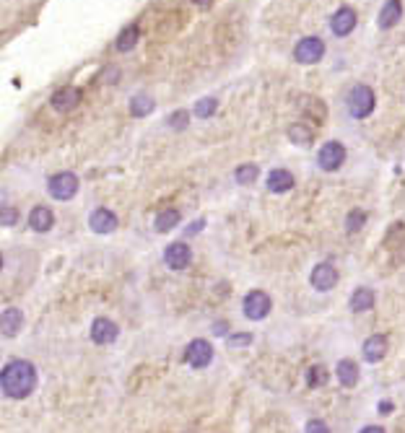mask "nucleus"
<instances>
[{"label": "nucleus", "mask_w": 405, "mask_h": 433, "mask_svg": "<svg viewBox=\"0 0 405 433\" xmlns=\"http://www.w3.org/2000/svg\"><path fill=\"white\" fill-rule=\"evenodd\" d=\"M0 384L6 397L11 399H26L32 392L36 389V368L34 364H29L24 358H16L6 364L3 374H0Z\"/></svg>", "instance_id": "obj_1"}, {"label": "nucleus", "mask_w": 405, "mask_h": 433, "mask_svg": "<svg viewBox=\"0 0 405 433\" xmlns=\"http://www.w3.org/2000/svg\"><path fill=\"white\" fill-rule=\"evenodd\" d=\"M374 104H377L374 91H371L369 86L361 84V86H354V88H351L345 107H348V114H351L354 119H364L374 112Z\"/></svg>", "instance_id": "obj_2"}, {"label": "nucleus", "mask_w": 405, "mask_h": 433, "mask_svg": "<svg viewBox=\"0 0 405 433\" xmlns=\"http://www.w3.org/2000/svg\"><path fill=\"white\" fill-rule=\"evenodd\" d=\"M78 187H81V182H78V177L73 174V171H60V174H55V177L47 182V192H50V197L60 200V203L73 200V197L78 195Z\"/></svg>", "instance_id": "obj_3"}, {"label": "nucleus", "mask_w": 405, "mask_h": 433, "mask_svg": "<svg viewBox=\"0 0 405 433\" xmlns=\"http://www.w3.org/2000/svg\"><path fill=\"white\" fill-rule=\"evenodd\" d=\"M270 309H273V301H270V296H267L265 291H250V293L244 296V301H241V312H244V317L252 319V322L265 319V317L270 314Z\"/></svg>", "instance_id": "obj_4"}, {"label": "nucleus", "mask_w": 405, "mask_h": 433, "mask_svg": "<svg viewBox=\"0 0 405 433\" xmlns=\"http://www.w3.org/2000/svg\"><path fill=\"white\" fill-rule=\"evenodd\" d=\"M322 55H325V42L319 36H304L293 47V60L302 62V65H314L322 60Z\"/></svg>", "instance_id": "obj_5"}, {"label": "nucleus", "mask_w": 405, "mask_h": 433, "mask_svg": "<svg viewBox=\"0 0 405 433\" xmlns=\"http://www.w3.org/2000/svg\"><path fill=\"white\" fill-rule=\"evenodd\" d=\"M345 161V145L338 140H328V143L319 148L317 153V164L322 171H338Z\"/></svg>", "instance_id": "obj_6"}, {"label": "nucleus", "mask_w": 405, "mask_h": 433, "mask_svg": "<svg viewBox=\"0 0 405 433\" xmlns=\"http://www.w3.org/2000/svg\"><path fill=\"white\" fill-rule=\"evenodd\" d=\"M182 358H185V364H190L192 368H206V366H211V361H213V345L203 338L192 340L190 345L185 348V356Z\"/></svg>", "instance_id": "obj_7"}, {"label": "nucleus", "mask_w": 405, "mask_h": 433, "mask_svg": "<svg viewBox=\"0 0 405 433\" xmlns=\"http://www.w3.org/2000/svg\"><path fill=\"white\" fill-rule=\"evenodd\" d=\"M338 270L333 267L330 262H319L312 267V275H310V283H312V288L314 291H333L338 286Z\"/></svg>", "instance_id": "obj_8"}, {"label": "nucleus", "mask_w": 405, "mask_h": 433, "mask_svg": "<svg viewBox=\"0 0 405 433\" xmlns=\"http://www.w3.org/2000/svg\"><path fill=\"white\" fill-rule=\"evenodd\" d=\"M192 262V249L185 241H174L164 249V265L169 270H185Z\"/></svg>", "instance_id": "obj_9"}, {"label": "nucleus", "mask_w": 405, "mask_h": 433, "mask_svg": "<svg viewBox=\"0 0 405 433\" xmlns=\"http://www.w3.org/2000/svg\"><path fill=\"white\" fill-rule=\"evenodd\" d=\"M359 24V18H356V11L351 6H343V8H338L330 18V29H333V34L336 36H348L351 32L356 29Z\"/></svg>", "instance_id": "obj_10"}, {"label": "nucleus", "mask_w": 405, "mask_h": 433, "mask_svg": "<svg viewBox=\"0 0 405 433\" xmlns=\"http://www.w3.org/2000/svg\"><path fill=\"white\" fill-rule=\"evenodd\" d=\"M117 338H120V327L112 319H107V317L94 319V324H91V340H94L96 345H112Z\"/></svg>", "instance_id": "obj_11"}, {"label": "nucleus", "mask_w": 405, "mask_h": 433, "mask_svg": "<svg viewBox=\"0 0 405 433\" xmlns=\"http://www.w3.org/2000/svg\"><path fill=\"white\" fill-rule=\"evenodd\" d=\"M52 109L58 112H73L81 104V91H78L76 86H62L58 88L55 94H52Z\"/></svg>", "instance_id": "obj_12"}, {"label": "nucleus", "mask_w": 405, "mask_h": 433, "mask_svg": "<svg viewBox=\"0 0 405 433\" xmlns=\"http://www.w3.org/2000/svg\"><path fill=\"white\" fill-rule=\"evenodd\" d=\"M88 226L96 234H112L117 229V215H114L109 208H96L91 215H88Z\"/></svg>", "instance_id": "obj_13"}, {"label": "nucleus", "mask_w": 405, "mask_h": 433, "mask_svg": "<svg viewBox=\"0 0 405 433\" xmlns=\"http://www.w3.org/2000/svg\"><path fill=\"white\" fill-rule=\"evenodd\" d=\"M265 185L270 192H276V195H284V192H288V189H293V185H296V179H293L291 171L286 169H273L270 174H267Z\"/></svg>", "instance_id": "obj_14"}, {"label": "nucleus", "mask_w": 405, "mask_h": 433, "mask_svg": "<svg viewBox=\"0 0 405 433\" xmlns=\"http://www.w3.org/2000/svg\"><path fill=\"white\" fill-rule=\"evenodd\" d=\"M364 358L369 364H380L385 353H387V338L385 335H371V338L364 340Z\"/></svg>", "instance_id": "obj_15"}, {"label": "nucleus", "mask_w": 405, "mask_h": 433, "mask_svg": "<svg viewBox=\"0 0 405 433\" xmlns=\"http://www.w3.org/2000/svg\"><path fill=\"white\" fill-rule=\"evenodd\" d=\"M0 327H3V335H6V338L18 335L21 327H24V314H21V309H16V306H6V309H3Z\"/></svg>", "instance_id": "obj_16"}, {"label": "nucleus", "mask_w": 405, "mask_h": 433, "mask_svg": "<svg viewBox=\"0 0 405 433\" xmlns=\"http://www.w3.org/2000/svg\"><path fill=\"white\" fill-rule=\"evenodd\" d=\"M29 226L36 231V234H47V231L55 226V215L47 205H36L34 211L29 213Z\"/></svg>", "instance_id": "obj_17"}, {"label": "nucleus", "mask_w": 405, "mask_h": 433, "mask_svg": "<svg viewBox=\"0 0 405 433\" xmlns=\"http://www.w3.org/2000/svg\"><path fill=\"white\" fill-rule=\"evenodd\" d=\"M400 18H403V3H400V0H387V3L382 6L377 24H380V29H392V26H397Z\"/></svg>", "instance_id": "obj_18"}, {"label": "nucleus", "mask_w": 405, "mask_h": 433, "mask_svg": "<svg viewBox=\"0 0 405 433\" xmlns=\"http://www.w3.org/2000/svg\"><path fill=\"white\" fill-rule=\"evenodd\" d=\"M374 301H377V296H374V291L371 288H356L354 296H351V301H348V306H351V312L354 314H364V312H369V309H374Z\"/></svg>", "instance_id": "obj_19"}, {"label": "nucleus", "mask_w": 405, "mask_h": 433, "mask_svg": "<svg viewBox=\"0 0 405 433\" xmlns=\"http://www.w3.org/2000/svg\"><path fill=\"white\" fill-rule=\"evenodd\" d=\"M336 374H338V382L343 384V387H356V382H359V364L351 361V358H343L338 364Z\"/></svg>", "instance_id": "obj_20"}, {"label": "nucleus", "mask_w": 405, "mask_h": 433, "mask_svg": "<svg viewBox=\"0 0 405 433\" xmlns=\"http://www.w3.org/2000/svg\"><path fill=\"white\" fill-rule=\"evenodd\" d=\"M138 39H140V26L138 24L125 26V29L120 32V36H117V50L133 52L135 50V44H138Z\"/></svg>", "instance_id": "obj_21"}, {"label": "nucleus", "mask_w": 405, "mask_h": 433, "mask_svg": "<svg viewBox=\"0 0 405 433\" xmlns=\"http://www.w3.org/2000/svg\"><path fill=\"white\" fill-rule=\"evenodd\" d=\"M288 138H291L293 145H312L314 130L307 128V122H293L291 128H288Z\"/></svg>", "instance_id": "obj_22"}, {"label": "nucleus", "mask_w": 405, "mask_h": 433, "mask_svg": "<svg viewBox=\"0 0 405 433\" xmlns=\"http://www.w3.org/2000/svg\"><path fill=\"white\" fill-rule=\"evenodd\" d=\"M154 109H156V102L151 96L143 94V96H133V99H130V114H133V117H148Z\"/></svg>", "instance_id": "obj_23"}, {"label": "nucleus", "mask_w": 405, "mask_h": 433, "mask_svg": "<svg viewBox=\"0 0 405 433\" xmlns=\"http://www.w3.org/2000/svg\"><path fill=\"white\" fill-rule=\"evenodd\" d=\"M174 226H180V211H174V208H166L156 215V231L159 234H166V231H172Z\"/></svg>", "instance_id": "obj_24"}, {"label": "nucleus", "mask_w": 405, "mask_h": 433, "mask_svg": "<svg viewBox=\"0 0 405 433\" xmlns=\"http://www.w3.org/2000/svg\"><path fill=\"white\" fill-rule=\"evenodd\" d=\"M260 177V169L258 164H241L239 169L234 171V179H237V185H255Z\"/></svg>", "instance_id": "obj_25"}, {"label": "nucleus", "mask_w": 405, "mask_h": 433, "mask_svg": "<svg viewBox=\"0 0 405 433\" xmlns=\"http://www.w3.org/2000/svg\"><path fill=\"white\" fill-rule=\"evenodd\" d=\"M304 112H307V117H312L314 122H325V117H328V112H325V104L319 102V99H314V96H307L304 99Z\"/></svg>", "instance_id": "obj_26"}, {"label": "nucleus", "mask_w": 405, "mask_h": 433, "mask_svg": "<svg viewBox=\"0 0 405 433\" xmlns=\"http://www.w3.org/2000/svg\"><path fill=\"white\" fill-rule=\"evenodd\" d=\"M322 384H328V368L325 366H312L310 371H307V387H322Z\"/></svg>", "instance_id": "obj_27"}, {"label": "nucleus", "mask_w": 405, "mask_h": 433, "mask_svg": "<svg viewBox=\"0 0 405 433\" xmlns=\"http://www.w3.org/2000/svg\"><path fill=\"white\" fill-rule=\"evenodd\" d=\"M364 223H366V213L359 211V208L345 215V231H348V234H356V231H361Z\"/></svg>", "instance_id": "obj_28"}, {"label": "nucleus", "mask_w": 405, "mask_h": 433, "mask_svg": "<svg viewBox=\"0 0 405 433\" xmlns=\"http://www.w3.org/2000/svg\"><path fill=\"white\" fill-rule=\"evenodd\" d=\"M215 109H218V102H215L213 96H206V99H200V102L195 104V114H198L200 119L213 117Z\"/></svg>", "instance_id": "obj_29"}, {"label": "nucleus", "mask_w": 405, "mask_h": 433, "mask_svg": "<svg viewBox=\"0 0 405 433\" xmlns=\"http://www.w3.org/2000/svg\"><path fill=\"white\" fill-rule=\"evenodd\" d=\"M166 122H169V128H174V130H185V128H187V122H190V112H185V109L174 112V114L166 119Z\"/></svg>", "instance_id": "obj_30"}, {"label": "nucleus", "mask_w": 405, "mask_h": 433, "mask_svg": "<svg viewBox=\"0 0 405 433\" xmlns=\"http://www.w3.org/2000/svg\"><path fill=\"white\" fill-rule=\"evenodd\" d=\"M18 221V211L16 208H11V205H3V211H0V223L6 226V229H11V226H16Z\"/></svg>", "instance_id": "obj_31"}, {"label": "nucleus", "mask_w": 405, "mask_h": 433, "mask_svg": "<svg viewBox=\"0 0 405 433\" xmlns=\"http://www.w3.org/2000/svg\"><path fill=\"white\" fill-rule=\"evenodd\" d=\"M304 433H330V428H328V423H322L319 418H312V420H307Z\"/></svg>", "instance_id": "obj_32"}, {"label": "nucleus", "mask_w": 405, "mask_h": 433, "mask_svg": "<svg viewBox=\"0 0 405 433\" xmlns=\"http://www.w3.org/2000/svg\"><path fill=\"white\" fill-rule=\"evenodd\" d=\"M250 342H252V335H234V338L229 340L232 348H237V345H250Z\"/></svg>", "instance_id": "obj_33"}, {"label": "nucleus", "mask_w": 405, "mask_h": 433, "mask_svg": "<svg viewBox=\"0 0 405 433\" xmlns=\"http://www.w3.org/2000/svg\"><path fill=\"white\" fill-rule=\"evenodd\" d=\"M392 410H395V405H392V402H387V399H382V402H380V415H390Z\"/></svg>", "instance_id": "obj_34"}, {"label": "nucleus", "mask_w": 405, "mask_h": 433, "mask_svg": "<svg viewBox=\"0 0 405 433\" xmlns=\"http://www.w3.org/2000/svg\"><path fill=\"white\" fill-rule=\"evenodd\" d=\"M229 332V324L226 322H215L213 324V335H226Z\"/></svg>", "instance_id": "obj_35"}, {"label": "nucleus", "mask_w": 405, "mask_h": 433, "mask_svg": "<svg viewBox=\"0 0 405 433\" xmlns=\"http://www.w3.org/2000/svg\"><path fill=\"white\" fill-rule=\"evenodd\" d=\"M361 433H385V428L382 425H366V428H361Z\"/></svg>", "instance_id": "obj_36"}, {"label": "nucleus", "mask_w": 405, "mask_h": 433, "mask_svg": "<svg viewBox=\"0 0 405 433\" xmlns=\"http://www.w3.org/2000/svg\"><path fill=\"white\" fill-rule=\"evenodd\" d=\"M203 226H206V221H195V223L190 226V229H187V234H198V231L203 229Z\"/></svg>", "instance_id": "obj_37"}, {"label": "nucleus", "mask_w": 405, "mask_h": 433, "mask_svg": "<svg viewBox=\"0 0 405 433\" xmlns=\"http://www.w3.org/2000/svg\"><path fill=\"white\" fill-rule=\"evenodd\" d=\"M192 3H195V6H203V8H208L213 0H192Z\"/></svg>", "instance_id": "obj_38"}]
</instances>
